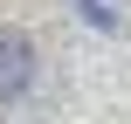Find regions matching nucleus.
I'll return each instance as SVG.
<instances>
[{"mask_svg": "<svg viewBox=\"0 0 131 124\" xmlns=\"http://www.w3.org/2000/svg\"><path fill=\"white\" fill-rule=\"evenodd\" d=\"M28 83H35V48L21 35H0V104H14Z\"/></svg>", "mask_w": 131, "mask_h": 124, "instance_id": "1", "label": "nucleus"}]
</instances>
